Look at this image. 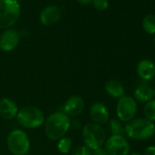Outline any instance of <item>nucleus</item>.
Returning <instances> with one entry per match:
<instances>
[{
	"instance_id": "obj_1",
	"label": "nucleus",
	"mask_w": 155,
	"mask_h": 155,
	"mask_svg": "<svg viewBox=\"0 0 155 155\" xmlns=\"http://www.w3.org/2000/svg\"><path fill=\"white\" fill-rule=\"evenodd\" d=\"M70 118L63 111H56L45 120V133L49 140H58L65 136L70 128Z\"/></svg>"
},
{
	"instance_id": "obj_2",
	"label": "nucleus",
	"mask_w": 155,
	"mask_h": 155,
	"mask_svg": "<svg viewBox=\"0 0 155 155\" xmlns=\"http://www.w3.org/2000/svg\"><path fill=\"white\" fill-rule=\"evenodd\" d=\"M125 134L135 140H146L155 134L154 122L146 118H134L124 126Z\"/></svg>"
},
{
	"instance_id": "obj_3",
	"label": "nucleus",
	"mask_w": 155,
	"mask_h": 155,
	"mask_svg": "<svg viewBox=\"0 0 155 155\" xmlns=\"http://www.w3.org/2000/svg\"><path fill=\"white\" fill-rule=\"evenodd\" d=\"M21 8L18 0H0V28H11L19 19Z\"/></svg>"
},
{
	"instance_id": "obj_4",
	"label": "nucleus",
	"mask_w": 155,
	"mask_h": 155,
	"mask_svg": "<svg viewBox=\"0 0 155 155\" xmlns=\"http://www.w3.org/2000/svg\"><path fill=\"white\" fill-rule=\"evenodd\" d=\"M82 140L84 146L91 150L101 148L107 140L106 130L101 125L94 122L88 123L82 129Z\"/></svg>"
},
{
	"instance_id": "obj_5",
	"label": "nucleus",
	"mask_w": 155,
	"mask_h": 155,
	"mask_svg": "<svg viewBox=\"0 0 155 155\" xmlns=\"http://www.w3.org/2000/svg\"><path fill=\"white\" fill-rule=\"evenodd\" d=\"M18 122L26 129H36L43 125L45 116L42 110L34 106H26L18 110L17 114Z\"/></svg>"
},
{
	"instance_id": "obj_6",
	"label": "nucleus",
	"mask_w": 155,
	"mask_h": 155,
	"mask_svg": "<svg viewBox=\"0 0 155 155\" xmlns=\"http://www.w3.org/2000/svg\"><path fill=\"white\" fill-rule=\"evenodd\" d=\"M7 145L13 155H26L30 149V140L24 130H14L7 138Z\"/></svg>"
},
{
	"instance_id": "obj_7",
	"label": "nucleus",
	"mask_w": 155,
	"mask_h": 155,
	"mask_svg": "<svg viewBox=\"0 0 155 155\" xmlns=\"http://www.w3.org/2000/svg\"><path fill=\"white\" fill-rule=\"evenodd\" d=\"M138 110L136 101L130 96H122L119 99L116 106V114L118 120L121 122H129L136 116Z\"/></svg>"
},
{
	"instance_id": "obj_8",
	"label": "nucleus",
	"mask_w": 155,
	"mask_h": 155,
	"mask_svg": "<svg viewBox=\"0 0 155 155\" xmlns=\"http://www.w3.org/2000/svg\"><path fill=\"white\" fill-rule=\"evenodd\" d=\"M104 145V149L109 155H128L130 150L128 140L122 135L110 136Z\"/></svg>"
},
{
	"instance_id": "obj_9",
	"label": "nucleus",
	"mask_w": 155,
	"mask_h": 155,
	"mask_svg": "<svg viewBox=\"0 0 155 155\" xmlns=\"http://www.w3.org/2000/svg\"><path fill=\"white\" fill-rule=\"evenodd\" d=\"M20 40V34L15 28L6 29L0 35V49L5 52H9L15 49Z\"/></svg>"
},
{
	"instance_id": "obj_10",
	"label": "nucleus",
	"mask_w": 155,
	"mask_h": 155,
	"mask_svg": "<svg viewBox=\"0 0 155 155\" xmlns=\"http://www.w3.org/2000/svg\"><path fill=\"white\" fill-rule=\"evenodd\" d=\"M85 109L84 100L79 96L74 95L69 97L64 104L63 112H65L68 117H78L80 116Z\"/></svg>"
},
{
	"instance_id": "obj_11",
	"label": "nucleus",
	"mask_w": 155,
	"mask_h": 155,
	"mask_svg": "<svg viewBox=\"0 0 155 155\" xmlns=\"http://www.w3.org/2000/svg\"><path fill=\"white\" fill-rule=\"evenodd\" d=\"M90 116L92 122L103 125L110 120V112L108 108L102 102H95L90 108Z\"/></svg>"
},
{
	"instance_id": "obj_12",
	"label": "nucleus",
	"mask_w": 155,
	"mask_h": 155,
	"mask_svg": "<svg viewBox=\"0 0 155 155\" xmlns=\"http://www.w3.org/2000/svg\"><path fill=\"white\" fill-rule=\"evenodd\" d=\"M60 18H61V11L59 8L52 5L44 8L39 15L40 23L46 27L55 25L60 20Z\"/></svg>"
},
{
	"instance_id": "obj_13",
	"label": "nucleus",
	"mask_w": 155,
	"mask_h": 155,
	"mask_svg": "<svg viewBox=\"0 0 155 155\" xmlns=\"http://www.w3.org/2000/svg\"><path fill=\"white\" fill-rule=\"evenodd\" d=\"M136 72L142 81H149L155 77V64L150 59H141L137 67Z\"/></svg>"
},
{
	"instance_id": "obj_14",
	"label": "nucleus",
	"mask_w": 155,
	"mask_h": 155,
	"mask_svg": "<svg viewBox=\"0 0 155 155\" xmlns=\"http://www.w3.org/2000/svg\"><path fill=\"white\" fill-rule=\"evenodd\" d=\"M18 107L14 101L4 98L0 101V116L5 120H12L17 117Z\"/></svg>"
},
{
	"instance_id": "obj_15",
	"label": "nucleus",
	"mask_w": 155,
	"mask_h": 155,
	"mask_svg": "<svg viewBox=\"0 0 155 155\" xmlns=\"http://www.w3.org/2000/svg\"><path fill=\"white\" fill-rule=\"evenodd\" d=\"M154 97V90L146 83L140 84L134 91V100L136 102L146 103Z\"/></svg>"
},
{
	"instance_id": "obj_16",
	"label": "nucleus",
	"mask_w": 155,
	"mask_h": 155,
	"mask_svg": "<svg viewBox=\"0 0 155 155\" xmlns=\"http://www.w3.org/2000/svg\"><path fill=\"white\" fill-rule=\"evenodd\" d=\"M105 91L110 97L114 99H120L122 96H124L125 90L122 83L120 81L110 79L105 84Z\"/></svg>"
},
{
	"instance_id": "obj_17",
	"label": "nucleus",
	"mask_w": 155,
	"mask_h": 155,
	"mask_svg": "<svg viewBox=\"0 0 155 155\" xmlns=\"http://www.w3.org/2000/svg\"><path fill=\"white\" fill-rule=\"evenodd\" d=\"M142 28L146 33L155 35V15H146L142 19Z\"/></svg>"
},
{
	"instance_id": "obj_18",
	"label": "nucleus",
	"mask_w": 155,
	"mask_h": 155,
	"mask_svg": "<svg viewBox=\"0 0 155 155\" xmlns=\"http://www.w3.org/2000/svg\"><path fill=\"white\" fill-rule=\"evenodd\" d=\"M109 128L111 132V135H125L124 126L121 121L117 119H111L109 121Z\"/></svg>"
},
{
	"instance_id": "obj_19",
	"label": "nucleus",
	"mask_w": 155,
	"mask_h": 155,
	"mask_svg": "<svg viewBox=\"0 0 155 155\" xmlns=\"http://www.w3.org/2000/svg\"><path fill=\"white\" fill-rule=\"evenodd\" d=\"M144 118L154 122L155 121V99L146 102L143 107Z\"/></svg>"
},
{
	"instance_id": "obj_20",
	"label": "nucleus",
	"mask_w": 155,
	"mask_h": 155,
	"mask_svg": "<svg viewBox=\"0 0 155 155\" xmlns=\"http://www.w3.org/2000/svg\"><path fill=\"white\" fill-rule=\"evenodd\" d=\"M58 150L63 154H67L70 151L72 147V140L69 137H63L58 141Z\"/></svg>"
},
{
	"instance_id": "obj_21",
	"label": "nucleus",
	"mask_w": 155,
	"mask_h": 155,
	"mask_svg": "<svg viewBox=\"0 0 155 155\" xmlns=\"http://www.w3.org/2000/svg\"><path fill=\"white\" fill-rule=\"evenodd\" d=\"M92 5L95 9L99 11H105L109 8L108 0H93Z\"/></svg>"
},
{
	"instance_id": "obj_22",
	"label": "nucleus",
	"mask_w": 155,
	"mask_h": 155,
	"mask_svg": "<svg viewBox=\"0 0 155 155\" xmlns=\"http://www.w3.org/2000/svg\"><path fill=\"white\" fill-rule=\"evenodd\" d=\"M72 155H92L91 150L87 148L86 146H80L78 147L72 153Z\"/></svg>"
},
{
	"instance_id": "obj_23",
	"label": "nucleus",
	"mask_w": 155,
	"mask_h": 155,
	"mask_svg": "<svg viewBox=\"0 0 155 155\" xmlns=\"http://www.w3.org/2000/svg\"><path fill=\"white\" fill-rule=\"evenodd\" d=\"M142 155H155V145H150L149 147H147Z\"/></svg>"
},
{
	"instance_id": "obj_24",
	"label": "nucleus",
	"mask_w": 155,
	"mask_h": 155,
	"mask_svg": "<svg viewBox=\"0 0 155 155\" xmlns=\"http://www.w3.org/2000/svg\"><path fill=\"white\" fill-rule=\"evenodd\" d=\"M70 128H72L74 130H79L81 128V123L78 120H74L70 121Z\"/></svg>"
},
{
	"instance_id": "obj_25",
	"label": "nucleus",
	"mask_w": 155,
	"mask_h": 155,
	"mask_svg": "<svg viewBox=\"0 0 155 155\" xmlns=\"http://www.w3.org/2000/svg\"><path fill=\"white\" fill-rule=\"evenodd\" d=\"M92 155H109L106 151V150L104 148H99V149H96L93 150V153Z\"/></svg>"
},
{
	"instance_id": "obj_26",
	"label": "nucleus",
	"mask_w": 155,
	"mask_h": 155,
	"mask_svg": "<svg viewBox=\"0 0 155 155\" xmlns=\"http://www.w3.org/2000/svg\"><path fill=\"white\" fill-rule=\"evenodd\" d=\"M78 2H79L80 4L83 5V6H88L90 4H92L93 0H77Z\"/></svg>"
},
{
	"instance_id": "obj_27",
	"label": "nucleus",
	"mask_w": 155,
	"mask_h": 155,
	"mask_svg": "<svg viewBox=\"0 0 155 155\" xmlns=\"http://www.w3.org/2000/svg\"><path fill=\"white\" fill-rule=\"evenodd\" d=\"M130 155H142L141 153H140V152H138V151H136V152H132V153H130Z\"/></svg>"
},
{
	"instance_id": "obj_28",
	"label": "nucleus",
	"mask_w": 155,
	"mask_h": 155,
	"mask_svg": "<svg viewBox=\"0 0 155 155\" xmlns=\"http://www.w3.org/2000/svg\"><path fill=\"white\" fill-rule=\"evenodd\" d=\"M153 41H154V45H155V35H154V39H153Z\"/></svg>"
},
{
	"instance_id": "obj_29",
	"label": "nucleus",
	"mask_w": 155,
	"mask_h": 155,
	"mask_svg": "<svg viewBox=\"0 0 155 155\" xmlns=\"http://www.w3.org/2000/svg\"><path fill=\"white\" fill-rule=\"evenodd\" d=\"M154 96H155V89H154Z\"/></svg>"
}]
</instances>
